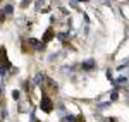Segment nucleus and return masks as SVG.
Instances as JSON below:
<instances>
[{"label":"nucleus","instance_id":"obj_1","mask_svg":"<svg viewBox=\"0 0 129 122\" xmlns=\"http://www.w3.org/2000/svg\"><path fill=\"white\" fill-rule=\"evenodd\" d=\"M9 69H12V64L7 59V50L5 47H0V74H5Z\"/></svg>","mask_w":129,"mask_h":122},{"label":"nucleus","instance_id":"obj_2","mask_svg":"<svg viewBox=\"0 0 129 122\" xmlns=\"http://www.w3.org/2000/svg\"><path fill=\"white\" fill-rule=\"evenodd\" d=\"M40 108L45 113H52V112H53V102L50 100L48 96H43L41 102H40Z\"/></svg>","mask_w":129,"mask_h":122},{"label":"nucleus","instance_id":"obj_3","mask_svg":"<svg viewBox=\"0 0 129 122\" xmlns=\"http://www.w3.org/2000/svg\"><path fill=\"white\" fill-rule=\"evenodd\" d=\"M95 67H96V62L93 60V59H88V60H84L81 64V69L83 71H93Z\"/></svg>","mask_w":129,"mask_h":122},{"label":"nucleus","instance_id":"obj_4","mask_svg":"<svg viewBox=\"0 0 129 122\" xmlns=\"http://www.w3.org/2000/svg\"><path fill=\"white\" fill-rule=\"evenodd\" d=\"M53 36H55V31L50 28V29L45 31V34H43V40H41V41H43V43H48V41L53 40Z\"/></svg>","mask_w":129,"mask_h":122},{"label":"nucleus","instance_id":"obj_5","mask_svg":"<svg viewBox=\"0 0 129 122\" xmlns=\"http://www.w3.org/2000/svg\"><path fill=\"white\" fill-rule=\"evenodd\" d=\"M29 43L33 45V48H36V50H43V48H45V43L35 40V38H29Z\"/></svg>","mask_w":129,"mask_h":122},{"label":"nucleus","instance_id":"obj_6","mask_svg":"<svg viewBox=\"0 0 129 122\" xmlns=\"http://www.w3.org/2000/svg\"><path fill=\"white\" fill-rule=\"evenodd\" d=\"M43 81H45V74H43V72H36V76H35V84L40 86Z\"/></svg>","mask_w":129,"mask_h":122},{"label":"nucleus","instance_id":"obj_7","mask_svg":"<svg viewBox=\"0 0 129 122\" xmlns=\"http://www.w3.org/2000/svg\"><path fill=\"white\" fill-rule=\"evenodd\" d=\"M117 98H119V93H117V91H115V90H114V91L110 93V100H112V102H115Z\"/></svg>","mask_w":129,"mask_h":122},{"label":"nucleus","instance_id":"obj_8","mask_svg":"<svg viewBox=\"0 0 129 122\" xmlns=\"http://www.w3.org/2000/svg\"><path fill=\"white\" fill-rule=\"evenodd\" d=\"M4 12H5V14H12V12H14V7H12V5H5V7H4Z\"/></svg>","mask_w":129,"mask_h":122},{"label":"nucleus","instance_id":"obj_9","mask_svg":"<svg viewBox=\"0 0 129 122\" xmlns=\"http://www.w3.org/2000/svg\"><path fill=\"white\" fill-rule=\"evenodd\" d=\"M67 36H69V33H59V34H57V38H59V40H66V38H67Z\"/></svg>","mask_w":129,"mask_h":122},{"label":"nucleus","instance_id":"obj_10","mask_svg":"<svg viewBox=\"0 0 129 122\" xmlns=\"http://www.w3.org/2000/svg\"><path fill=\"white\" fill-rule=\"evenodd\" d=\"M126 67H129V59H127L126 62H124V64H120V65H119V71H124Z\"/></svg>","mask_w":129,"mask_h":122},{"label":"nucleus","instance_id":"obj_11","mask_svg":"<svg viewBox=\"0 0 129 122\" xmlns=\"http://www.w3.org/2000/svg\"><path fill=\"white\" fill-rule=\"evenodd\" d=\"M12 98H14V100H17V98H19V91H17V90H16V91H12Z\"/></svg>","mask_w":129,"mask_h":122},{"label":"nucleus","instance_id":"obj_12","mask_svg":"<svg viewBox=\"0 0 129 122\" xmlns=\"http://www.w3.org/2000/svg\"><path fill=\"white\" fill-rule=\"evenodd\" d=\"M66 120H69V122H74L76 119H74V115H66Z\"/></svg>","mask_w":129,"mask_h":122},{"label":"nucleus","instance_id":"obj_13","mask_svg":"<svg viewBox=\"0 0 129 122\" xmlns=\"http://www.w3.org/2000/svg\"><path fill=\"white\" fill-rule=\"evenodd\" d=\"M41 4H43V0H36V10L41 9Z\"/></svg>","mask_w":129,"mask_h":122},{"label":"nucleus","instance_id":"obj_14","mask_svg":"<svg viewBox=\"0 0 129 122\" xmlns=\"http://www.w3.org/2000/svg\"><path fill=\"white\" fill-rule=\"evenodd\" d=\"M5 19V12H4V10H0V21H4Z\"/></svg>","mask_w":129,"mask_h":122},{"label":"nucleus","instance_id":"obj_15","mask_svg":"<svg viewBox=\"0 0 129 122\" xmlns=\"http://www.w3.org/2000/svg\"><path fill=\"white\" fill-rule=\"evenodd\" d=\"M107 77H109L110 81H112V79H114V77H112V72H110V71H107Z\"/></svg>","mask_w":129,"mask_h":122},{"label":"nucleus","instance_id":"obj_16","mask_svg":"<svg viewBox=\"0 0 129 122\" xmlns=\"http://www.w3.org/2000/svg\"><path fill=\"white\" fill-rule=\"evenodd\" d=\"M98 2H103V4H110V0H98Z\"/></svg>","mask_w":129,"mask_h":122},{"label":"nucleus","instance_id":"obj_17","mask_svg":"<svg viewBox=\"0 0 129 122\" xmlns=\"http://www.w3.org/2000/svg\"><path fill=\"white\" fill-rule=\"evenodd\" d=\"M124 77H126V79H129V72H126V74H124Z\"/></svg>","mask_w":129,"mask_h":122}]
</instances>
